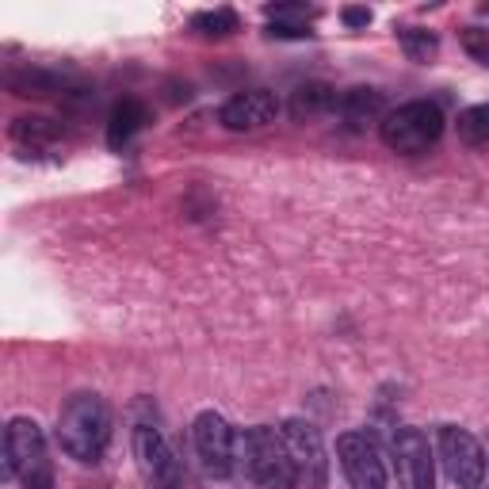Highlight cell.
<instances>
[{"instance_id":"7","label":"cell","mask_w":489,"mask_h":489,"mask_svg":"<svg viewBox=\"0 0 489 489\" xmlns=\"http://www.w3.org/2000/svg\"><path fill=\"white\" fill-rule=\"evenodd\" d=\"M131 447H134L138 470L146 474V482L153 489H180V482H184V466H180L176 451L169 447L165 432L153 428V425H134Z\"/></svg>"},{"instance_id":"5","label":"cell","mask_w":489,"mask_h":489,"mask_svg":"<svg viewBox=\"0 0 489 489\" xmlns=\"http://www.w3.org/2000/svg\"><path fill=\"white\" fill-rule=\"evenodd\" d=\"M279 436L291 451V463H295V474L306 489H325L329 482V455H325V444H321V432L302 421V416H287L279 425Z\"/></svg>"},{"instance_id":"13","label":"cell","mask_w":489,"mask_h":489,"mask_svg":"<svg viewBox=\"0 0 489 489\" xmlns=\"http://www.w3.org/2000/svg\"><path fill=\"white\" fill-rule=\"evenodd\" d=\"M337 96L329 84H321V81H310V84H298L295 93H291V115L295 119H318V115H329L337 112Z\"/></svg>"},{"instance_id":"8","label":"cell","mask_w":489,"mask_h":489,"mask_svg":"<svg viewBox=\"0 0 489 489\" xmlns=\"http://www.w3.org/2000/svg\"><path fill=\"white\" fill-rule=\"evenodd\" d=\"M337 459L352 489H386V459L367 432H344V436H337Z\"/></svg>"},{"instance_id":"6","label":"cell","mask_w":489,"mask_h":489,"mask_svg":"<svg viewBox=\"0 0 489 489\" xmlns=\"http://www.w3.org/2000/svg\"><path fill=\"white\" fill-rule=\"evenodd\" d=\"M191 444L199 466L207 470L210 478H230L233 474V451H238V432L230 428V421L222 413L203 409L191 425Z\"/></svg>"},{"instance_id":"4","label":"cell","mask_w":489,"mask_h":489,"mask_svg":"<svg viewBox=\"0 0 489 489\" xmlns=\"http://www.w3.org/2000/svg\"><path fill=\"white\" fill-rule=\"evenodd\" d=\"M378 134L394 153H425L444 134V112L432 100H409L386 112V119L378 122Z\"/></svg>"},{"instance_id":"2","label":"cell","mask_w":489,"mask_h":489,"mask_svg":"<svg viewBox=\"0 0 489 489\" xmlns=\"http://www.w3.org/2000/svg\"><path fill=\"white\" fill-rule=\"evenodd\" d=\"M112 440V409L100 394H73L58 413V447L77 463H96Z\"/></svg>"},{"instance_id":"18","label":"cell","mask_w":489,"mask_h":489,"mask_svg":"<svg viewBox=\"0 0 489 489\" xmlns=\"http://www.w3.org/2000/svg\"><path fill=\"white\" fill-rule=\"evenodd\" d=\"M195 31H203V34H230V31H238V15H233L230 8H214V12H199L195 20H191Z\"/></svg>"},{"instance_id":"3","label":"cell","mask_w":489,"mask_h":489,"mask_svg":"<svg viewBox=\"0 0 489 489\" xmlns=\"http://www.w3.org/2000/svg\"><path fill=\"white\" fill-rule=\"evenodd\" d=\"M5 474L15 478L24 489H54L46 436L31 416H15L5 432Z\"/></svg>"},{"instance_id":"10","label":"cell","mask_w":489,"mask_h":489,"mask_svg":"<svg viewBox=\"0 0 489 489\" xmlns=\"http://www.w3.org/2000/svg\"><path fill=\"white\" fill-rule=\"evenodd\" d=\"M440 463L447 470V478L459 489H478L485 482V455L482 444L470 436L466 428L447 425L440 428Z\"/></svg>"},{"instance_id":"16","label":"cell","mask_w":489,"mask_h":489,"mask_svg":"<svg viewBox=\"0 0 489 489\" xmlns=\"http://www.w3.org/2000/svg\"><path fill=\"white\" fill-rule=\"evenodd\" d=\"M397 43H402L409 62H428V58H436V50H440V34L425 31V27H406L397 34Z\"/></svg>"},{"instance_id":"21","label":"cell","mask_w":489,"mask_h":489,"mask_svg":"<svg viewBox=\"0 0 489 489\" xmlns=\"http://www.w3.org/2000/svg\"><path fill=\"white\" fill-rule=\"evenodd\" d=\"M340 20L348 24V27H367V24H371V12H367V8H344Z\"/></svg>"},{"instance_id":"11","label":"cell","mask_w":489,"mask_h":489,"mask_svg":"<svg viewBox=\"0 0 489 489\" xmlns=\"http://www.w3.org/2000/svg\"><path fill=\"white\" fill-rule=\"evenodd\" d=\"M276 115H279L276 93H268V88H249V93H238L222 103L219 122L226 126V131L245 134V131H260V126L276 122Z\"/></svg>"},{"instance_id":"15","label":"cell","mask_w":489,"mask_h":489,"mask_svg":"<svg viewBox=\"0 0 489 489\" xmlns=\"http://www.w3.org/2000/svg\"><path fill=\"white\" fill-rule=\"evenodd\" d=\"M455 131L466 146H489V103H474L466 112H459Z\"/></svg>"},{"instance_id":"19","label":"cell","mask_w":489,"mask_h":489,"mask_svg":"<svg viewBox=\"0 0 489 489\" xmlns=\"http://www.w3.org/2000/svg\"><path fill=\"white\" fill-rule=\"evenodd\" d=\"M264 12L271 15V24H279V20H306V15H314V8H306V5H268Z\"/></svg>"},{"instance_id":"20","label":"cell","mask_w":489,"mask_h":489,"mask_svg":"<svg viewBox=\"0 0 489 489\" xmlns=\"http://www.w3.org/2000/svg\"><path fill=\"white\" fill-rule=\"evenodd\" d=\"M268 34L271 39H306L310 31H306L302 24H268Z\"/></svg>"},{"instance_id":"14","label":"cell","mask_w":489,"mask_h":489,"mask_svg":"<svg viewBox=\"0 0 489 489\" xmlns=\"http://www.w3.org/2000/svg\"><path fill=\"white\" fill-rule=\"evenodd\" d=\"M142 122H146V107H142V100H134V96L119 100L112 107V119H107V142H112L115 150L126 146V142L142 131Z\"/></svg>"},{"instance_id":"1","label":"cell","mask_w":489,"mask_h":489,"mask_svg":"<svg viewBox=\"0 0 489 489\" xmlns=\"http://www.w3.org/2000/svg\"><path fill=\"white\" fill-rule=\"evenodd\" d=\"M233 470H238L241 478L264 485V489H295V485H298L291 451H287L279 428H268V425H257V428L238 432Z\"/></svg>"},{"instance_id":"12","label":"cell","mask_w":489,"mask_h":489,"mask_svg":"<svg viewBox=\"0 0 489 489\" xmlns=\"http://www.w3.org/2000/svg\"><path fill=\"white\" fill-rule=\"evenodd\" d=\"M337 119L359 131V126H367L375 119H386V100L378 88H348V93L337 96Z\"/></svg>"},{"instance_id":"9","label":"cell","mask_w":489,"mask_h":489,"mask_svg":"<svg viewBox=\"0 0 489 489\" xmlns=\"http://www.w3.org/2000/svg\"><path fill=\"white\" fill-rule=\"evenodd\" d=\"M390 455L402 489H432L436 485V455L421 428H397L390 440Z\"/></svg>"},{"instance_id":"17","label":"cell","mask_w":489,"mask_h":489,"mask_svg":"<svg viewBox=\"0 0 489 489\" xmlns=\"http://www.w3.org/2000/svg\"><path fill=\"white\" fill-rule=\"evenodd\" d=\"M58 134H62V126L54 122V119H31V115H24V119L12 122V138L15 142H27V146H43V142H54Z\"/></svg>"}]
</instances>
